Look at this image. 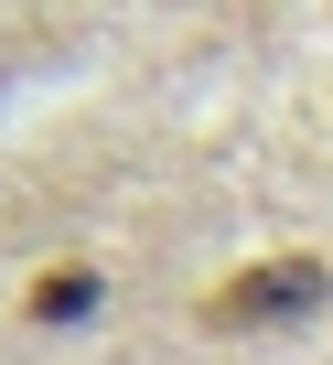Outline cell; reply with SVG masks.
Listing matches in <instances>:
<instances>
[{"mask_svg": "<svg viewBox=\"0 0 333 365\" xmlns=\"http://www.w3.org/2000/svg\"><path fill=\"white\" fill-rule=\"evenodd\" d=\"M22 312H33V322H86V312H97V269H43Z\"/></svg>", "mask_w": 333, "mask_h": 365, "instance_id": "2", "label": "cell"}, {"mask_svg": "<svg viewBox=\"0 0 333 365\" xmlns=\"http://www.w3.org/2000/svg\"><path fill=\"white\" fill-rule=\"evenodd\" d=\"M322 290H333V269H322V258H258V269L215 279L205 322H215V333H247V322H301V312H322Z\"/></svg>", "mask_w": 333, "mask_h": 365, "instance_id": "1", "label": "cell"}]
</instances>
